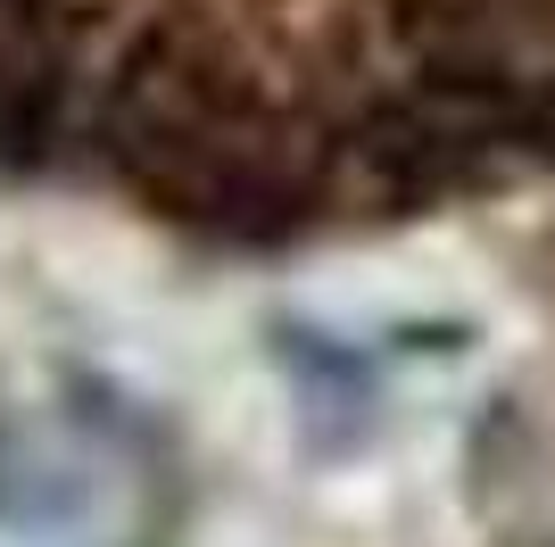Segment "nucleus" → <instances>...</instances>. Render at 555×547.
I'll use <instances>...</instances> for the list:
<instances>
[{
    "mask_svg": "<svg viewBox=\"0 0 555 547\" xmlns=\"http://www.w3.org/2000/svg\"><path fill=\"white\" fill-rule=\"evenodd\" d=\"M100 150L150 216L216 241H274L315 200V158L232 50L158 17L100 84Z\"/></svg>",
    "mask_w": 555,
    "mask_h": 547,
    "instance_id": "f257e3e1",
    "label": "nucleus"
},
{
    "mask_svg": "<svg viewBox=\"0 0 555 547\" xmlns=\"http://www.w3.org/2000/svg\"><path fill=\"white\" fill-rule=\"evenodd\" d=\"M522 141L555 158V84H539V91H531V109H522Z\"/></svg>",
    "mask_w": 555,
    "mask_h": 547,
    "instance_id": "f03ea898",
    "label": "nucleus"
}]
</instances>
